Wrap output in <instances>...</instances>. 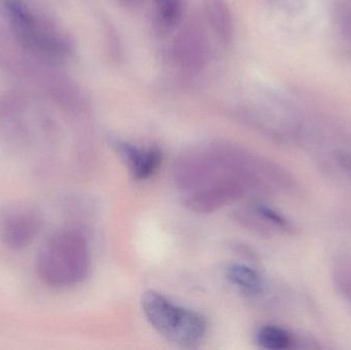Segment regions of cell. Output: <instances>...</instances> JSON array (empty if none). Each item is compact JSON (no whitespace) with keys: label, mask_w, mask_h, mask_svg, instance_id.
Wrapping results in <instances>:
<instances>
[{"label":"cell","mask_w":351,"mask_h":350,"mask_svg":"<svg viewBox=\"0 0 351 350\" xmlns=\"http://www.w3.org/2000/svg\"><path fill=\"white\" fill-rule=\"evenodd\" d=\"M257 342L265 349L282 350L290 349L293 338L285 329L276 326H265L258 331Z\"/></svg>","instance_id":"obj_11"},{"label":"cell","mask_w":351,"mask_h":350,"mask_svg":"<svg viewBox=\"0 0 351 350\" xmlns=\"http://www.w3.org/2000/svg\"><path fill=\"white\" fill-rule=\"evenodd\" d=\"M30 100L22 95H4L0 98V133L10 151L33 164L45 168L49 140V123L45 115L35 110Z\"/></svg>","instance_id":"obj_3"},{"label":"cell","mask_w":351,"mask_h":350,"mask_svg":"<svg viewBox=\"0 0 351 350\" xmlns=\"http://www.w3.org/2000/svg\"><path fill=\"white\" fill-rule=\"evenodd\" d=\"M266 170L241 150L216 145L188 152L178 160L175 173L185 207L206 214L241 199L258 181V172Z\"/></svg>","instance_id":"obj_1"},{"label":"cell","mask_w":351,"mask_h":350,"mask_svg":"<svg viewBox=\"0 0 351 350\" xmlns=\"http://www.w3.org/2000/svg\"><path fill=\"white\" fill-rule=\"evenodd\" d=\"M141 303L150 325L171 342L182 347H194L206 337V318L198 312L177 305L154 291H146Z\"/></svg>","instance_id":"obj_5"},{"label":"cell","mask_w":351,"mask_h":350,"mask_svg":"<svg viewBox=\"0 0 351 350\" xmlns=\"http://www.w3.org/2000/svg\"><path fill=\"white\" fill-rule=\"evenodd\" d=\"M335 158L340 168L351 176V154L344 151L338 152Z\"/></svg>","instance_id":"obj_15"},{"label":"cell","mask_w":351,"mask_h":350,"mask_svg":"<svg viewBox=\"0 0 351 350\" xmlns=\"http://www.w3.org/2000/svg\"><path fill=\"white\" fill-rule=\"evenodd\" d=\"M177 65L188 73H198L208 59V42L202 25L188 22L178 32L173 45Z\"/></svg>","instance_id":"obj_7"},{"label":"cell","mask_w":351,"mask_h":350,"mask_svg":"<svg viewBox=\"0 0 351 350\" xmlns=\"http://www.w3.org/2000/svg\"><path fill=\"white\" fill-rule=\"evenodd\" d=\"M156 18L164 28H171L179 22L182 6L180 0H154Z\"/></svg>","instance_id":"obj_12"},{"label":"cell","mask_w":351,"mask_h":350,"mask_svg":"<svg viewBox=\"0 0 351 350\" xmlns=\"http://www.w3.org/2000/svg\"><path fill=\"white\" fill-rule=\"evenodd\" d=\"M121 5L128 8H137L144 0H117Z\"/></svg>","instance_id":"obj_16"},{"label":"cell","mask_w":351,"mask_h":350,"mask_svg":"<svg viewBox=\"0 0 351 350\" xmlns=\"http://www.w3.org/2000/svg\"><path fill=\"white\" fill-rule=\"evenodd\" d=\"M254 212H255L259 217H261L262 219L270 222V223L278 226V227L285 228V229L290 228V223L287 221L286 218L280 215L278 212L274 211V210L270 209V208L265 207V205H257L255 210H254Z\"/></svg>","instance_id":"obj_14"},{"label":"cell","mask_w":351,"mask_h":350,"mask_svg":"<svg viewBox=\"0 0 351 350\" xmlns=\"http://www.w3.org/2000/svg\"><path fill=\"white\" fill-rule=\"evenodd\" d=\"M43 225V217L34 208L6 205L0 210V242L10 250H23L34 242Z\"/></svg>","instance_id":"obj_6"},{"label":"cell","mask_w":351,"mask_h":350,"mask_svg":"<svg viewBox=\"0 0 351 350\" xmlns=\"http://www.w3.org/2000/svg\"><path fill=\"white\" fill-rule=\"evenodd\" d=\"M333 277L339 291L351 298V258H343L336 262Z\"/></svg>","instance_id":"obj_13"},{"label":"cell","mask_w":351,"mask_h":350,"mask_svg":"<svg viewBox=\"0 0 351 350\" xmlns=\"http://www.w3.org/2000/svg\"><path fill=\"white\" fill-rule=\"evenodd\" d=\"M113 147L135 180L142 181L149 178L162 164V153L160 148L137 147L133 144L121 141H115Z\"/></svg>","instance_id":"obj_8"},{"label":"cell","mask_w":351,"mask_h":350,"mask_svg":"<svg viewBox=\"0 0 351 350\" xmlns=\"http://www.w3.org/2000/svg\"><path fill=\"white\" fill-rule=\"evenodd\" d=\"M2 3L10 37L19 47L57 65L70 57L71 41L38 8L26 0H3Z\"/></svg>","instance_id":"obj_2"},{"label":"cell","mask_w":351,"mask_h":350,"mask_svg":"<svg viewBox=\"0 0 351 350\" xmlns=\"http://www.w3.org/2000/svg\"><path fill=\"white\" fill-rule=\"evenodd\" d=\"M227 279L237 286L241 292L250 296H256L263 291L261 275L251 267L243 264H232L227 268Z\"/></svg>","instance_id":"obj_10"},{"label":"cell","mask_w":351,"mask_h":350,"mask_svg":"<svg viewBox=\"0 0 351 350\" xmlns=\"http://www.w3.org/2000/svg\"><path fill=\"white\" fill-rule=\"evenodd\" d=\"M90 252L84 234L75 230L56 232L39 249L36 271L53 288H68L86 281L90 273Z\"/></svg>","instance_id":"obj_4"},{"label":"cell","mask_w":351,"mask_h":350,"mask_svg":"<svg viewBox=\"0 0 351 350\" xmlns=\"http://www.w3.org/2000/svg\"><path fill=\"white\" fill-rule=\"evenodd\" d=\"M206 12L215 33L223 42L232 38V16L224 0H206Z\"/></svg>","instance_id":"obj_9"}]
</instances>
